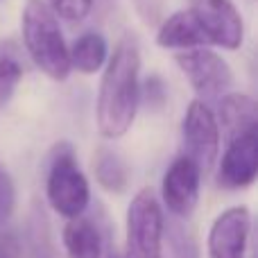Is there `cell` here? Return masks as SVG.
<instances>
[{
	"label": "cell",
	"mask_w": 258,
	"mask_h": 258,
	"mask_svg": "<svg viewBox=\"0 0 258 258\" xmlns=\"http://www.w3.org/2000/svg\"><path fill=\"white\" fill-rule=\"evenodd\" d=\"M0 258H21V240L12 231H0Z\"/></svg>",
	"instance_id": "22"
},
{
	"label": "cell",
	"mask_w": 258,
	"mask_h": 258,
	"mask_svg": "<svg viewBox=\"0 0 258 258\" xmlns=\"http://www.w3.org/2000/svg\"><path fill=\"white\" fill-rule=\"evenodd\" d=\"M163 206L152 188H141L127 209L125 258H161L163 251Z\"/></svg>",
	"instance_id": "4"
},
{
	"label": "cell",
	"mask_w": 258,
	"mask_h": 258,
	"mask_svg": "<svg viewBox=\"0 0 258 258\" xmlns=\"http://www.w3.org/2000/svg\"><path fill=\"white\" fill-rule=\"evenodd\" d=\"M12 93H14V89L12 86H5V84H0V109L7 104V100L12 98Z\"/></svg>",
	"instance_id": "23"
},
{
	"label": "cell",
	"mask_w": 258,
	"mask_h": 258,
	"mask_svg": "<svg viewBox=\"0 0 258 258\" xmlns=\"http://www.w3.org/2000/svg\"><path fill=\"white\" fill-rule=\"evenodd\" d=\"M251 233V213L247 206H231L222 211L211 224L206 249L209 258H247Z\"/></svg>",
	"instance_id": "10"
},
{
	"label": "cell",
	"mask_w": 258,
	"mask_h": 258,
	"mask_svg": "<svg viewBox=\"0 0 258 258\" xmlns=\"http://www.w3.org/2000/svg\"><path fill=\"white\" fill-rule=\"evenodd\" d=\"M109 59V43L100 32H86L80 39L73 41L68 48V63L71 73L77 71L80 75H95L104 68Z\"/></svg>",
	"instance_id": "14"
},
{
	"label": "cell",
	"mask_w": 258,
	"mask_h": 258,
	"mask_svg": "<svg viewBox=\"0 0 258 258\" xmlns=\"http://www.w3.org/2000/svg\"><path fill=\"white\" fill-rule=\"evenodd\" d=\"M156 45L163 50H177V52L192 48H211L202 27L197 25L195 16L188 9L161 18L159 30H156Z\"/></svg>",
	"instance_id": "12"
},
{
	"label": "cell",
	"mask_w": 258,
	"mask_h": 258,
	"mask_svg": "<svg viewBox=\"0 0 258 258\" xmlns=\"http://www.w3.org/2000/svg\"><path fill=\"white\" fill-rule=\"evenodd\" d=\"M0 177H3V168H0Z\"/></svg>",
	"instance_id": "24"
},
{
	"label": "cell",
	"mask_w": 258,
	"mask_h": 258,
	"mask_svg": "<svg viewBox=\"0 0 258 258\" xmlns=\"http://www.w3.org/2000/svg\"><path fill=\"white\" fill-rule=\"evenodd\" d=\"M220 134L227 141L240 136V134L254 132L258 129V104L251 95L247 93H224L220 98L218 111H215Z\"/></svg>",
	"instance_id": "11"
},
{
	"label": "cell",
	"mask_w": 258,
	"mask_h": 258,
	"mask_svg": "<svg viewBox=\"0 0 258 258\" xmlns=\"http://www.w3.org/2000/svg\"><path fill=\"white\" fill-rule=\"evenodd\" d=\"M141 104V48L125 34L109 54L95 102V125L102 138L116 141L132 129Z\"/></svg>",
	"instance_id": "1"
},
{
	"label": "cell",
	"mask_w": 258,
	"mask_h": 258,
	"mask_svg": "<svg viewBox=\"0 0 258 258\" xmlns=\"http://www.w3.org/2000/svg\"><path fill=\"white\" fill-rule=\"evenodd\" d=\"M93 174L95 181L109 192H120L127 190L129 186V168L118 152L109 150V147H100L93 156Z\"/></svg>",
	"instance_id": "15"
},
{
	"label": "cell",
	"mask_w": 258,
	"mask_h": 258,
	"mask_svg": "<svg viewBox=\"0 0 258 258\" xmlns=\"http://www.w3.org/2000/svg\"><path fill=\"white\" fill-rule=\"evenodd\" d=\"M136 12L145 25H159L161 12H163V0H134Z\"/></svg>",
	"instance_id": "21"
},
{
	"label": "cell",
	"mask_w": 258,
	"mask_h": 258,
	"mask_svg": "<svg viewBox=\"0 0 258 258\" xmlns=\"http://www.w3.org/2000/svg\"><path fill=\"white\" fill-rule=\"evenodd\" d=\"M61 242L68 258H102L104 236L100 224L89 215H80L66 222Z\"/></svg>",
	"instance_id": "13"
},
{
	"label": "cell",
	"mask_w": 258,
	"mask_h": 258,
	"mask_svg": "<svg viewBox=\"0 0 258 258\" xmlns=\"http://www.w3.org/2000/svg\"><path fill=\"white\" fill-rule=\"evenodd\" d=\"M163 238L168 240L172 258H200V245L195 240V233L188 229L183 220L170 215L163 222Z\"/></svg>",
	"instance_id": "16"
},
{
	"label": "cell",
	"mask_w": 258,
	"mask_h": 258,
	"mask_svg": "<svg viewBox=\"0 0 258 258\" xmlns=\"http://www.w3.org/2000/svg\"><path fill=\"white\" fill-rule=\"evenodd\" d=\"M14 206H16V188H14L12 177L3 172V177H0V229L9 222Z\"/></svg>",
	"instance_id": "20"
},
{
	"label": "cell",
	"mask_w": 258,
	"mask_h": 258,
	"mask_svg": "<svg viewBox=\"0 0 258 258\" xmlns=\"http://www.w3.org/2000/svg\"><path fill=\"white\" fill-rule=\"evenodd\" d=\"M183 138V156L192 161L200 168L202 174L211 172L220 156V127L215 120V111L204 100H192L186 107L181 122Z\"/></svg>",
	"instance_id": "5"
},
{
	"label": "cell",
	"mask_w": 258,
	"mask_h": 258,
	"mask_svg": "<svg viewBox=\"0 0 258 258\" xmlns=\"http://www.w3.org/2000/svg\"><path fill=\"white\" fill-rule=\"evenodd\" d=\"M188 12L195 16L209 45L238 50L245 41L242 21L233 0H188Z\"/></svg>",
	"instance_id": "7"
},
{
	"label": "cell",
	"mask_w": 258,
	"mask_h": 258,
	"mask_svg": "<svg viewBox=\"0 0 258 258\" xmlns=\"http://www.w3.org/2000/svg\"><path fill=\"white\" fill-rule=\"evenodd\" d=\"M21 34L27 57L52 82H63L71 75L68 45L63 41L59 18L45 0H27L21 12Z\"/></svg>",
	"instance_id": "2"
},
{
	"label": "cell",
	"mask_w": 258,
	"mask_h": 258,
	"mask_svg": "<svg viewBox=\"0 0 258 258\" xmlns=\"http://www.w3.org/2000/svg\"><path fill=\"white\" fill-rule=\"evenodd\" d=\"M174 63L197 93V100L222 98L233 86V71L229 61L211 48L174 52Z\"/></svg>",
	"instance_id": "6"
},
{
	"label": "cell",
	"mask_w": 258,
	"mask_h": 258,
	"mask_svg": "<svg viewBox=\"0 0 258 258\" xmlns=\"http://www.w3.org/2000/svg\"><path fill=\"white\" fill-rule=\"evenodd\" d=\"M202 190V172L188 156H177L161 181V200L172 218L188 220L197 209Z\"/></svg>",
	"instance_id": "8"
},
{
	"label": "cell",
	"mask_w": 258,
	"mask_h": 258,
	"mask_svg": "<svg viewBox=\"0 0 258 258\" xmlns=\"http://www.w3.org/2000/svg\"><path fill=\"white\" fill-rule=\"evenodd\" d=\"M258 177V129L227 141L218 168V183L227 190L249 188Z\"/></svg>",
	"instance_id": "9"
},
{
	"label": "cell",
	"mask_w": 258,
	"mask_h": 258,
	"mask_svg": "<svg viewBox=\"0 0 258 258\" xmlns=\"http://www.w3.org/2000/svg\"><path fill=\"white\" fill-rule=\"evenodd\" d=\"M45 197L50 209L66 220L80 218L91 204V183L77 163L71 143L54 145L45 177Z\"/></svg>",
	"instance_id": "3"
},
{
	"label": "cell",
	"mask_w": 258,
	"mask_h": 258,
	"mask_svg": "<svg viewBox=\"0 0 258 258\" xmlns=\"http://www.w3.org/2000/svg\"><path fill=\"white\" fill-rule=\"evenodd\" d=\"M45 218L43 213H34L30 227V242H32V258H57L54 245L50 242L48 236V227H45Z\"/></svg>",
	"instance_id": "18"
},
{
	"label": "cell",
	"mask_w": 258,
	"mask_h": 258,
	"mask_svg": "<svg viewBox=\"0 0 258 258\" xmlns=\"http://www.w3.org/2000/svg\"><path fill=\"white\" fill-rule=\"evenodd\" d=\"M25 75L23 50L14 39H0V84L16 89Z\"/></svg>",
	"instance_id": "17"
},
{
	"label": "cell",
	"mask_w": 258,
	"mask_h": 258,
	"mask_svg": "<svg viewBox=\"0 0 258 258\" xmlns=\"http://www.w3.org/2000/svg\"><path fill=\"white\" fill-rule=\"evenodd\" d=\"M95 0H48V7L59 21L80 23L91 14Z\"/></svg>",
	"instance_id": "19"
}]
</instances>
